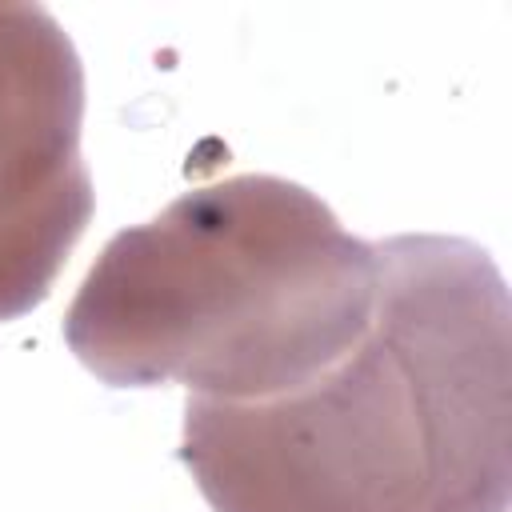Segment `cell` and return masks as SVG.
I'll return each instance as SVG.
<instances>
[{
  "instance_id": "obj_1",
  "label": "cell",
  "mask_w": 512,
  "mask_h": 512,
  "mask_svg": "<svg viewBox=\"0 0 512 512\" xmlns=\"http://www.w3.org/2000/svg\"><path fill=\"white\" fill-rule=\"evenodd\" d=\"M364 336L304 388L188 396L180 460L212 512H508V288L464 236H388Z\"/></svg>"
},
{
  "instance_id": "obj_2",
  "label": "cell",
  "mask_w": 512,
  "mask_h": 512,
  "mask_svg": "<svg viewBox=\"0 0 512 512\" xmlns=\"http://www.w3.org/2000/svg\"><path fill=\"white\" fill-rule=\"evenodd\" d=\"M372 304V244L308 188L240 172L116 232L64 316V340L112 388L184 384L200 400L256 404L336 364Z\"/></svg>"
},
{
  "instance_id": "obj_3",
  "label": "cell",
  "mask_w": 512,
  "mask_h": 512,
  "mask_svg": "<svg viewBox=\"0 0 512 512\" xmlns=\"http://www.w3.org/2000/svg\"><path fill=\"white\" fill-rule=\"evenodd\" d=\"M84 68L40 4H0V320L32 312L84 236Z\"/></svg>"
}]
</instances>
